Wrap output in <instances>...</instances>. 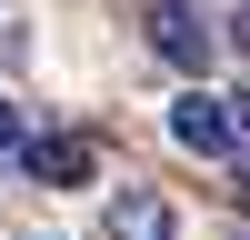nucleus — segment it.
<instances>
[{"instance_id": "4", "label": "nucleus", "mask_w": 250, "mask_h": 240, "mask_svg": "<svg viewBox=\"0 0 250 240\" xmlns=\"http://www.w3.org/2000/svg\"><path fill=\"white\" fill-rule=\"evenodd\" d=\"M30 170L50 180V190H90V170H100V150L80 130H30Z\"/></svg>"}, {"instance_id": "5", "label": "nucleus", "mask_w": 250, "mask_h": 240, "mask_svg": "<svg viewBox=\"0 0 250 240\" xmlns=\"http://www.w3.org/2000/svg\"><path fill=\"white\" fill-rule=\"evenodd\" d=\"M0 150H30V120H20V100L0 90Z\"/></svg>"}, {"instance_id": "2", "label": "nucleus", "mask_w": 250, "mask_h": 240, "mask_svg": "<svg viewBox=\"0 0 250 240\" xmlns=\"http://www.w3.org/2000/svg\"><path fill=\"white\" fill-rule=\"evenodd\" d=\"M170 140H180V150H200V160H230V150H240V140H230V100L180 90V100H170Z\"/></svg>"}, {"instance_id": "6", "label": "nucleus", "mask_w": 250, "mask_h": 240, "mask_svg": "<svg viewBox=\"0 0 250 240\" xmlns=\"http://www.w3.org/2000/svg\"><path fill=\"white\" fill-rule=\"evenodd\" d=\"M230 50L250 60V0H240V10H230Z\"/></svg>"}, {"instance_id": "7", "label": "nucleus", "mask_w": 250, "mask_h": 240, "mask_svg": "<svg viewBox=\"0 0 250 240\" xmlns=\"http://www.w3.org/2000/svg\"><path fill=\"white\" fill-rule=\"evenodd\" d=\"M230 140H240V150H250V90L230 100Z\"/></svg>"}, {"instance_id": "1", "label": "nucleus", "mask_w": 250, "mask_h": 240, "mask_svg": "<svg viewBox=\"0 0 250 240\" xmlns=\"http://www.w3.org/2000/svg\"><path fill=\"white\" fill-rule=\"evenodd\" d=\"M150 50L170 60V70H190V80H200V70L220 60V40H210V20H200L190 0H160V10H150Z\"/></svg>"}, {"instance_id": "3", "label": "nucleus", "mask_w": 250, "mask_h": 240, "mask_svg": "<svg viewBox=\"0 0 250 240\" xmlns=\"http://www.w3.org/2000/svg\"><path fill=\"white\" fill-rule=\"evenodd\" d=\"M100 240H180V210L160 190H110V210H100Z\"/></svg>"}]
</instances>
